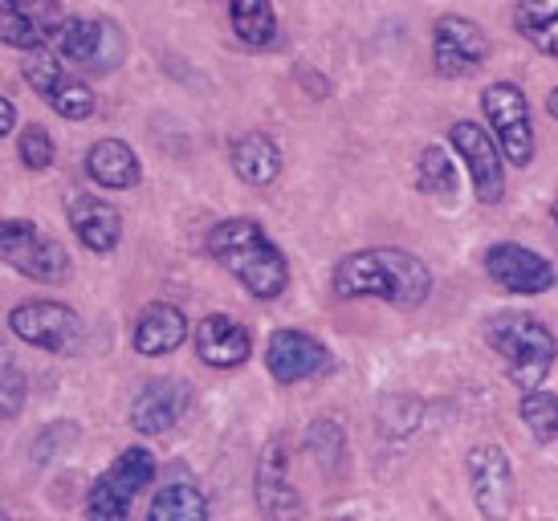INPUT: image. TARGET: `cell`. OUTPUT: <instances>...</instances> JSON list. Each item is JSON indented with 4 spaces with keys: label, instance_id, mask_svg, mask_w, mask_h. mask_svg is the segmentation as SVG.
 I'll list each match as a JSON object with an SVG mask.
<instances>
[{
    "label": "cell",
    "instance_id": "20",
    "mask_svg": "<svg viewBox=\"0 0 558 521\" xmlns=\"http://www.w3.org/2000/svg\"><path fill=\"white\" fill-rule=\"evenodd\" d=\"M86 175L98 187L126 192V187H135L143 180V163L123 138H98L90 152H86Z\"/></svg>",
    "mask_w": 558,
    "mask_h": 521
},
{
    "label": "cell",
    "instance_id": "9",
    "mask_svg": "<svg viewBox=\"0 0 558 521\" xmlns=\"http://www.w3.org/2000/svg\"><path fill=\"white\" fill-rule=\"evenodd\" d=\"M9 330L21 342L49 354H74L82 347V318L65 302H25L9 314Z\"/></svg>",
    "mask_w": 558,
    "mask_h": 521
},
{
    "label": "cell",
    "instance_id": "29",
    "mask_svg": "<svg viewBox=\"0 0 558 521\" xmlns=\"http://www.w3.org/2000/svg\"><path fill=\"white\" fill-rule=\"evenodd\" d=\"M25 403V375L16 371V363H4V420H16Z\"/></svg>",
    "mask_w": 558,
    "mask_h": 521
},
{
    "label": "cell",
    "instance_id": "24",
    "mask_svg": "<svg viewBox=\"0 0 558 521\" xmlns=\"http://www.w3.org/2000/svg\"><path fill=\"white\" fill-rule=\"evenodd\" d=\"M229 25L248 49H269L278 41V16L269 0H229Z\"/></svg>",
    "mask_w": 558,
    "mask_h": 521
},
{
    "label": "cell",
    "instance_id": "13",
    "mask_svg": "<svg viewBox=\"0 0 558 521\" xmlns=\"http://www.w3.org/2000/svg\"><path fill=\"white\" fill-rule=\"evenodd\" d=\"M265 367L281 387L306 384L330 371V351L318 338L302 335V330H274L265 342Z\"/></svg>",
    "mask_w": 558,
    "mask_h": 521
},
{
    "label": "cell",
    "instance_id": "12",
    "mask_svg": "<svg viewBox=\"0 0 558 521\" xmlns=\"http://www.w3.org/2000/svg\"><path fill=\"white\" fill-rule=\"evenodd\" d=\"M62 25V0H0V37L9 49L29 53V49L53 46Z\"/></svg>",
    "mask_w": 558,
    "mask_h": 521
},
{
    "label": "cell",
    "instance_id": "28",
    "mask_svg": "<svg viewBox=\"0 0 558 521\" xmlns=\"http://www.w3.org/2000/svg\"><path fill=\"white\" fill-rule=\"evenodd\" d=\"M16 152H21V163L29 171H46L49 163H53V152H58V147H53V135H49L46 126L29 123L21 131V147H16Z\"/></svg>",
    "mask_w": 558,
    "mask_h": 521
},
{
    "label": "cell",
    "instance_id": "17",
    "mask_svg": "<svg viewBox=\"0 0 558 521\" xmlns=\"http://www.w3.org/2000/svg\"><path fill=\"white\" fill-rule=\"evenodd\" d=\"M257 501H262L265 518H294L302 509L294 485H290V448H286V440H269L257 457Z\"/></svg>",
    "mask_w": 558,
    "mask_h": 521
},
{
    "label": "cell",
    "instance_id": "8",
    "mask_svg": "<svg viewBox=\"0 0 558 521\" xmlns=\"http://www.w3.org/2000/svg\"><path fill=\"white\" fill-rule=\"evenodd\" d=\"M0 249H4V260L16 274L33 277L41 286H62L70 277V253L62 249V241L41 232L33 220H4Z\"/></svg>",
    "mask_w": 558,
    "mask_h": 521
},
{
    "label": "cell",
    "instance_id": "14",
    "mask_svg": "<svg viewBox=\"0 0 558 521\" xmlns=\"http://www.w3.org/2000/svg\"><path fill=\"white\" fill-rule=\"evenodd\" d=\"M485 274L494 277L506 293H522V298H534V293H546L558 281L555 265L534 253L526 245H513V241H501L485 253Z\"/></svg>",
    "mask_w": 558,
    "mask_h": 521
},
{
    "label": "cell",
    "instance_id": "31",
    "mask_svg": "<svg viewBox=\"0 0 558 521\" xmlns=\"http://www.w3.org/2000/svg\"><path fill=\"white\" fill-rule=\"evenodd\" d=\"M546 110H550V119L558 123V86L550 94H546Z\"/></svg>",
    "mask_w": 558,
    "mask_h": 521
},
{
    "label": "cell",
    "instance_id": "2",
    "mask_svg": "<svg viewBox=\"0 0 558 521\" xmlns=\"http://www.w3.org/2000/svg\"><path fill=\"white\" fill-rule=\"evenodd\" d=\"M208 257L220 260V269H229L262 302H274L290 286V265L281 257V249L269 241V232L257 220H245V216L220 220L208 232Z\"/></svg>",
    "mask_w": 558,
    "mask_h": 521
},
{
    "label": "cell",
    "instance_id": "23",
    "mask_svg": "<svg viewBox=\"0 0 558 521\" xmlns=\"http://www.w3.org/2000/svg\"><path fill=\"white\" fill-rule=\"evenodd\" d=\"M513 29L522 41L558 62V0H518L513 4Z\"/></svg>",
    "mask_w": 558,
    "mask_h": 521
},
{
    "label": "cell",
    "instance_id": "5",
    "mask_svg": "<svg viewBox=\"0 0 558 521\" xmlns=\"http://www.w3.org/2000/svg\"><path fill=\"white\" fill-rule=\"evenodd\" d=\"M21 77L29 82V90L37 98H46L49 110H58L62 119H90L94 110H98V98L94 90L82 82V77L70 74V65L53 53V46H41V49H29L25 58H21Z\"/></svg>",
    "mask_w": 558,
    "mask_h": 521
},
{
    "label": "cell",
    "instance_id": "22",
    "mask_svg": "<svg viewBox=\"0 0 558 521\" xmlns=\"http://www.w3.org/2000/svg\"><path fill=\"white\" fill-rule=\"evenodd\" d=\"M229 163H233L236 180L248 187H269L281 175V152L278 143L262 131H248V135H236L233 147H229Z\"/></svg>",
    "mask_w": 558,
    "mask_h": 521
},
{
    "label": "cell",
    "instance_id": "18",
    "mask_svg": "<svg viewBox=\"0 0 558 521\" xmlns=\"http://www.w3.org/2000/svg\"><path fill=\"white\" fill-rule=\"evenodd\" d=\"M196 354L208 367L233 371L253 354V335H248V326H241L229 314H208L196 326Z\"/></svg>",
    "mask_w": 558,
    "mask_h": 521
},
{
    "label": "cell",
    "instance_id": "16",
    "mask_svg": "<svg viewBox=\"0 0 558 521\" xmlns=\"http://www.w3.org/2000/svg\"><path fill=\"white\" fill-rule=\"evenodd\" d=\"M187 403H192V387L184 379H151L131 403V428L143 436H163L180 424Z\"/></svg>",
    "mask_w": 558,
    "mask_h": 521
},
{
    "label": "cell",
    "instance_id": "6",
    "mask_svg": "<svg viewBox=\"0 0 558 521\" xmlns=\"http://www.w3.org/2000/svg\"><path fill=\"white\" fill-rule=\"evenodd\" d=\"M156 481V457L147 448H123L107 473L90 485V497H86V513L98 521H119L131 513L135 497H140L147 485Z\"/></svg>",
    "mask_w": 558,
    "mask_h": 521
},
{
    "label": "cell",
    "instance_id": "21",
    "mask_svg": "<svg viewBox=\"0 0 558 521\" xmlns=\"http://www.w3.org/2000/svg\"><path fill=\"white\" fill-rule=\"evenodd\" d=\"M187 338V318L180 306H171V302H156V306H147L140 314V323H135V351L147 354V359H159V354H171L175 347H184Z\"/></svg>",
    "mask_w": 558,
    "mask_h": 521
},
{
    "label": "cell",
    "instance_id": "32",
    "mask_svg": "<svg viewBox=\"0 0 558 521\" xmlns=\"http://www.w3.org/2000/svg\"><path fill=\"white\" fill-rule=\"evenodd\" d=\"M550 216H555V229H558V199H555V208H550Z\"/></svg>",
    "mask_w": 558,
    "mask_h": 521
},
{
    "label": "cell",
    "instance_id": "25",
    "mask_svg": "<svg viewBox=\"0 0 558 521\" xmlns=\"http://www.w3.org/2000/svg\"><path fill=\"white\" fill-rule=\"evenodd\" d=\"M147 513H151V521H204L208 518V501H204V493L196 485L175 481V485H163L156 493Z\"/></svg>",
    "mask_w": 558,
    "mask_h": 521
},
{
    "label": "cell",
    "instance_id": "27",
    "mask_svg": "<svg viewBox=\"0 0 558 521\" xmlns=\"http://www.w3.org/2000/svg\"><path fill=\"white\" fill-rule=\"evenodd\" d=\"M416 187L428 192V196H452L457 187V163L449 159L445 147H424L416 159Z\"/></svg>",
    "mask_w": 558,
    "mask_h": 521
},
{
    "label": "cell",
    "instance_id": "7",
    "mask_svg": "<svg viewBox=\"0 0 558 521\" xmlns=\"http://www.w3.org/2000/svg\"><path fill=\"white\" fill-rule=\"evenodd\" d=\"M485 126L497 138V147L513 168H530L534 159V126H530V102L513 82H494L481 94Z\"/></svg>",
    "mask_w": 558,
    "mask_h": 521
},
{
    "label": "cell",
    "instance_id": "26",
    "mask_svg": "<svg viewBox=\"0 0 558 521\" xmlns=\"http://www.w3.org/2000/svg\"><path fill=\"white\" fill-rule=\"evenodd\" d=\"M522 424L526 432L538 440V445H555L558 440V396L555 391H543V387H534L522 396Z\"/></svg>",
    "mask_w": 558,
    "mask_h": 521
},
{
    "label": "cell",
    "instance_id": "19",
    "mask_svg": "<svg viewBox=\"0 0 558 521\" xmlns=\"http://www.w3.org/2000/svg\"><path fill=\"white\" fill-rule=\"evenodd\" d=\"M65 216H70V229L90 253H110L123 237V213L110 204V199L98 196H70L65 204Z\"/></svg>",
    "mask_w": 558,
    "mask_h": 521
},
{
    "label": "cell",
    "instance_id": "30",
    "mask_svg": "<svg viewBox=\"0 0 558 521\" xmlns=\"http://www.w3.org/2000/svg\"><path fill=\"white\" fill-rule=\"evenodd\" d=\"M0 119H4V131H0V135H13L16 131V107L9 102V98L0 102Z\"/></svg>",
    "mask_w": 558,
    "mask_h": 521
},
{
    "label": "cell",
    "instance_id": "11",
    "mask_svg": "<svg viewBox=\"0 0 558 521\" xmlns=\"http://www.w3.org/2000/svg\"><path fill=\"white\" fill-rule=\"evenodd\" d=\"M485 58H489V37L477 21L449 13L433 25V65L440 77H469Z\"/></svg>",
    "mask_w": 558,
    "mask_h": 521
},
{
    "label": "cell",
    "instance_id": "3",
    "mask_svg": "<svg viewBox=\"0 0 558 521\" xmlns=\"http://www.w3.org/2000/svg\"><path fill=\"white\" fill-rule=\"evenodd\" d=\"M485 338L501 359H506V375L518 391H534L550 379L558 359V338L546 323L534 314H497L485 326Z\"/></svg>",
    "mask_w": 558,
    "mask_h": 521
},
{
    "label": "cell",
    "instance_id": "4",
    "mask_svg": "<svg viewBox=\"0 0 558 521\" xmlns=\"http://www.w3.org/2000/svg\"><path fill=\"white\" fill-rule=\"evenodd\" d=\"M53 53L70 70L82 74H110L126 58L123 29L107 16H65V25L53 37Z\"/></svg>",
    "mask_w": 558,
    "mask_h": 521
},
{
    "label": "cell",
    "instance_id": "10",
    "mask_svg": "<svg viewBox=\"0 0 558 521\" xmlns=\"http://www.w3.org/2000/svg\"><path fill=\"white\" fill-rule=\"evenodd\" d=\"M449 147L465 163L481 204H501V196H506V155L497 147V138L489 131H481L477 123H457L449 131Z\"/></svg>",
    "mask_w": 558,
    "mask_h": 521
},
{
    "label": "cell",
    "instance_id": "1",
    "mask_svg": "<svg viewBox=\"0 0 558 521\" xmlns=\"http://www.w3.org/2000/svg\"><path fill=\"white\" fill-rule=\"evenodd\" d=\"M335 293L379 298L396 310H416L433 293V269L403 249H363L335 265Z\"/></svg>",
    "mask_w": 558,
    "mask_h": 521
},
{
    "label": "cell",
    "instance_id": "15",
    "mask_svg": "<svg viewBox=\"0 0 558 521\" xmlns=\"http://www.w3.org/2000/svg\"><path fill=\"white\" fill-rule=\"evenodd\" d=\"M469 481H473V501L485 518H510L513 509V469L510 457L497 445H477L469 452Z\"/></svg>",
    "mask_w": 558,
    "mask_h": 521
}]
</instances>
